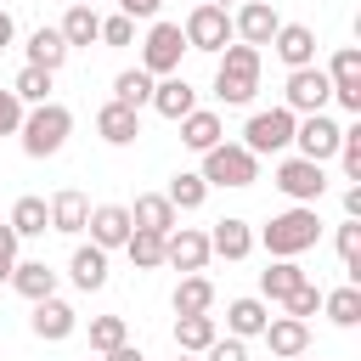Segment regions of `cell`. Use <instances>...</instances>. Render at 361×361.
I'll return each instance as SVG.
<instances>
[{"instance_id": "7bdbcfd3", "label": "cell", "mask_w": 361, "mask_h": 361, "mask_svg": "<svg viewBox=\"0 0 361 361\" xmlns=\"http://www.w3.org/2000/svg\"><path fill=\"white\" fill-rule=\"evenodd\" d=\"M17 243H23V237H17V231L0 220V282H11V265H17Z\"/></svg>"}, {"instance_id": "603a6c76", "label": "cell", "mask_w": 361, "mask_h": 361, "mask_svg": "<svg viewBox=\"0 0 361 361\" xmlns=\"http://www.w3.org/2000/svg\"><path fill=\"white\" fill-rule=\"evenodd\" d=\"M68 276H73V288H79V293L107 288V254H102L96 243H79V248H73V259H68Z\"/></svg>"}, {"instance_id": "44dd1931", "label": "cell", "mask_w": 361, "mask_h": 361, "mask_svg": "<svg viewBox=\"0 0 361 361\" xmlns=\"http://www.w3.org/2000/svg\"><path fill=\"white\" fill-rule=\"evenodd\" d=\"M45 209H51V231H62V237H79L85 220H90V203H85V192H73V186H62Z\"/></svg>"}, {"instance_id": "d590c367", "label": "cell", "mask_w": 361, "mask_h": 361, "mask_svg": "<svg viewBox=\"0 0 361 361\" xmlns=\"http://www.w3.org/2000/svg\"><path fill=\"white\" fill-rule=\"evenodd\" d=\"M11 96H17L23 107H39V102H51V73H45V68H28V62H23V73L11 79Z\"/></svg>"}, {"instance_id": "816d5d0a", "label": "cell", "mask_w": 361, "mask_h": 361, "mask_svg": "<svg viewBox=\"0 0 361 361\" xmlns=\"http://www.w3.org/2000/svg\"><path fill=\"white\" fill-rule=\"evenodd\" d=\"M299 361H305V355H299Z\"/></svg>"}, {"instance_id": "8fae6325", "label": "cell", "mask_w": 361, "mask_h": 361, "mask_svg": "<svg viewBox=\"0 0 361 361\" xmlns=\"http://www.w3.org/2000/svg\"><path fill=\"white\" fill-rule=\"evenodd\" d=\"M322 73H327V85H333V102H338L344 113H361V51H355V45H338Z\"/></svg>"}, {"instance_id": "ee69618b", "label": "cell", "mask_w": 361, "mask_h": 361, "mask_svg": "<svg viewBox=\"0 0 361 361\" xmlns=\"http://www.w3.org/2000/svg\"><path fill=\"white\" fill-rule=\"evenodd\" d=\"M203 361H248V350H243V338H214L203 350Z\"/></svg>"}, {"instance_id": "4316f807", "label": "cell", "mask_w": 361, "mask_h": 361, "mask_svg": "<svg viewBox=\"0 0 361 361\" xmlns=\"http://www.w3.org/2000/svg\"><path fill=\"white\" fill-rule=\"evenodd\" d=\"M310 276H305V265L299 259H271V271H259V299H271V305H282L293 288H305Z\"/></svg>"}, {"instance_id": "f907efd6", "label": "cell", "mask_w": 361, "mask_h": 361, "mask_svg": "<svg viewBox=\"0 0 361 361\" xmlns=\"http://www.w3.org/2000/svg\"><path fill=\"white\" fill-rule=\"evenodd\" d=\"M73 6H96V0H73Z\"/></svg>"}, {"instance_id": "2e32d148", "label": "cell", "mask_w": 361, "mask_h": 361, "mask_svg": "<svg viewBox=\"0 0 361 361\" xmlns=\"http://www.w3.org/2000/svg\"><path fill=\"white\" fill-rule=\"evenodd\" d=\"M259 338L271 344V355H276V361H299V355L310 350V322H293V316H271Z\"/></svg>"}, {"instance_id": "d4e9b609", "label": "cell", "mask_w": 361, "mask_h": 361, "mask_svg": "<svg viewBox=\"0 0 361 361\" xmlns=\"http://www.w3.org/2000/svg\"><path fill=\"white\" fill-rule=\"evenodd\" d=\"M265 322H271V310H265V299L259 293H248V299H231L226 305V327H231V338H259L265 333Z\"/></svg>"}, {"instance_id": "b9f144b4", "label": "cell", "mask_w": 361, "mask_h": 361, "mask_svg": "<svg viewBox=\"0 0 361 361\" xmlns=\"http://www.w3.org/2000/svg\"><path fill=\"white\" fill-rule=\"evenodd\" d=\"M23 113H28V107H23L11 90H0V135H17V130H23Z\"/></svg>"}, {"instance_id": "277c9868", "label": "cell", "mask_w": 361, "mask_h": 361, "mask_svg": "<svg viewBox=\"0 0 361 361\" xmlns=\"http://www.w3.org/2000/svg\"><path fill=\"white\" fill-rule=\"evenodd\" d=\"M197 175H203V186H254L259 180V158L248 147H237V141H220V147L203 152Z\"/></svg>"}, {"instance_id": "ac0fdd59", "label": "cell", "mask_w": 361, "mask_h": 361, "mask_svg": "<svg viewBox=\"0 0 361 361\" xmlns=\"http://www.w3.org/2000/svg\"><path fill=\"white\" fill-rule=\"evenodd\" d=\"M271 51L288 62V73H293V68H310V62H316V28H305V23H282L276 39H271Z\"/></svg>"}, {"instance_id": "60d3db41", "label": "cell", "mask_w": 361, "mask_h": 361, "mask_svg": "<svg viewBox=\"0 0 361 361\" xmlns=\"http://www.w3.org/2000/svg\"><path fill=\"white\" fill-rule=\"evenodd\" d=\"M102 45H113V51H124V45H135V23L118 11V17H102Z\"/></svg>"}, {"instance_id": "ffe728a7", "label": "cell", "mask_w": 361, "mask_h": 361, "mask_svg": "<svg viewBox=\"0 0 361 361\" xmlns=\"http://www.w3.org/2000/svg\"><path fill=\"white\" fill-rule=\"evenodd\" d=\"M180 141H186L192 152H209V147H220V141H226V124H220V113H214V107H192V113L180 118Z\"/></svg>"}, {"instance_id": "c3c4849f", "label": "cell", "mask_w": 361, "mask_h": 361, "mask_svg": "<svg viewBox=\"0 0 361 361\" xmlns=\"http://www.w3.org/2000/svg\"><path fill=\"white\" fill-rule=\"evenodd\" d=\"M209 6H220V11H231V6H243V0H209Z\"/></svg>"}, {"instance_id": "836d02e7", "label": "cell", "mask_w": 361, "mask_h": 361, "mask_svg": "<svg viewBox=\"0 0 361 361\" xmlns=\"http://www.w3.org/2000/svg\"><path fill=\"white\" fill-rule=\"evenodd\" d=\"M152 85H158L152 73H141V68H124V73L113 79V102H118V107H135V113H141V107L152 102Z\"/></svg>"}, {"instance_id": "f6af8a7d", "label": "cell", "mask_w": 361, "mask_h": 361, "mask_svg": "<svg viewBox=\"0 0 361 361\" xmlns=\"http://www.w3.org/2000/svg\"><path fill=\"white\" fill-rule=\"evenodd\" d=\"M158 6H164V0H118V11H124L130 23H135V17H158Z\"/></svg>"}, {"instance_id": "bcb514c9", "label": "cell", "mask_w": 361, "mask_h": 361, "mask_svg": "<svg viewBox=\"0 0 361 361\" xmlns=\"http://www.w3.org/2000/svg\"><path fill=\"white\" fill-rule=\"evenodd\" d=\"M344 220H361V186H344Z\"/></svg>"}, {"instance_id": "3957f363", "label": "cell", "mask_w": 361, "mask_h": 361, "mask_svg": "<svg viewBox=\"0 0 361 361\" xmlns=\"http://www.w3.org/2000/svg\"><path fill=\"white\" fill-rule=\"evenodd\" d=\"M254 90H259V51L254 45H226L220 68H214V96L226 107H243V102H254Z\"/></svg>"}, {"instance_id": "e0dca14e", "label": "cell", "mask_w": 361, "mask_h": 361, "mask_svg": "<svg viewBox=\"0 0 361 361\" xmlns=\"http://www.w3.org/2000/svg\"><path fill=\"white\" fill-rule=\"evenodd\" d=\"M147 107H152L158 118L180 124V118H186V113L197 107V90H192V85H186L180 73H169V79H158V85H152V102H147Z\"/></svg>"}, {"instance_id": "5b68a950", "label": "cell", "mask_w": 361, "mask_h": 361, "mask_svg": "<svg viewBox=\"0 0 361 361\" xmlns=\"http://www.w3.org/2000/svg\"><path fill=\"white\" fill-rule=\"evenodd\" d=\"M180 39H186V51H203V56H220L226 45H231V11H220V6H192L186 11V23H180Z\"/></svg>"}, {"instance_id": "4dcf8cb0", "label": "cell", "mask_w": 361, "mask_h": 361, "mask_svg": "<svg viewBox=\"0 0 361 361\" xmlns=\"http://www.w3.org/2000/svg\"><path fill=\"white\" fill-rule=\"evenodd\" d=\"M62 62H68V39H62L56 28H34V34H28V68L56 73Z\"/></svg>"}, {"instance_id": "f546056e", "label": "cell", "mask_w": 361, "mask_h": 361, "mask_svg": "<svg viewBox=\"0 0 361 361\" xmlns=\"http://www.w3.org/2000/svg\"><path fill=\"white\" fill-rule=\"evenodd\" d=\"M56 34L68 39V51H73V45H96V39H102V17H96V6H68V17L56 23Z\"/></svg>"}, {"instance_id": "7dc6e473", "label": "cell", "mask_w": 361, "mask_h": 361, "mask_svg": "<svg viewBox=\"0 0 361 361\" xmlns=\"http://www.w3.org/2000/svg\"><path fill=\"white\" fill-rule=\"evenodd\" d=\"M107 361H147L135 344H118V350H107Z\"/></svg>"}, {"instance_id": "9a60e30c", "label": "cell", "mask_w": 361, "mask_h": 361, "mask_svg": "<svg viewBox=\"0 0 361 361\" xmlns=\"http://www.w3.org/2000/svg\"><path fill=\"white\" fill-rule=\"evenodd\" d=\"M28 327H34V338H45V344H62V338H73L79 333V310L68 305V299H39L34 305V316H28Z\"/></svg>"}, {"instance_id": "f35d334b", "label": "cell", "mask_w": 361, "mask_h": 361, "mask_svg": "<svg viewBox=\"0 0 361 361\" xmlns=\"http://www.w3.org/2000/svg\"><path fill=\"white\" fill-rule=\"evenodd\" d=\"M338 164H344V175L350 180H361V124H350L344 135H338V152H333Z\"/></svg>"}, {"instance_id": "ab89813d", "label": "cell", "mask_w": 361, "mask_h": 361, "mask_svg": "<svg viewBox=\"0 0 361 361\" xmlns=\"http://www.w3.org/2000/svg\"><path fill=\"white\" fill-rule=\"evenodd\" d=\"M282 305H288V316H293V322H310V316L322 310V288H316V282H305V288H293Z\"/></svg>"}, {"instance_id": "e575fe53", "label": "cell", "mask_w": 361, "mask_h": 361, "mask_svg": "<svg viewBox=\"0 0 361 361\" xmlns=\"http://www.w3.org/2000/svg\"><path fill=\"white\" fill-rule=\"evenodd\" d=\"M164 197L175 203V214H192V209H203V203H209V186H203V175L180 169V175L169 180V192H164Z\"/></svg>"}, {"instance_id": "d6986e66", "label": "cell", "mask_w": 361, "mask_h": 361, "mask_svg": "<svg viewBox=\"0 0 361 361\" xmlns=\"http://www.w3.org/2000/svg\"><path fill=\"white\" fill-rule=\"evenodd\" d=\"M96 135H102L107 147H130V141L141 135V113H135V107H118V102H107V107L96 113Z\"/></svg>"}, {"instance_id": "f1b7e54d", "label": "cell", "mask_w": 361, "mask_h": 361, "mask_svg": "<svg viewBox=\"0 0 361 361\" xmlns=\"http://www.w3.org/2000/svg\"><path fill=\"white\" fill-rule=\"evenodd\" d=\"M214 338H220L214 316H175V350L180 355H203Z\"/></svg>"}, {"instance_id": "484cf974", "label": "cell", "mask_w": 361, "mask_h": 361, "mask_svg": "<svg viewBox=\"0 0 361 361\" xmlns=\"http://www.w3.org/2000/svg\"><path fill=\"white\" fill-rule=\"evenodd\" d=\"M130 226H135V231H158V237H164V231H175V203H169L164 192H141V197H135V209H130Z\"/></svg>"}, {"instance_id": "52a82bcc", "label": "cell", "mask_w": 361, "mask_h": 361, "mask_svg": "<svg viewBox=\"0 0 361 361\" xmlns=\"http://www.w3.org/2000/svg\"><path fill=\"white\" fill-rule=\"evenodd\" d=\"M180 51H186L180 23H152V28H147V39H141V73H152V79L180 73Z\"/></svg>"}, {"instance_id": "83f0119b", "label": "cell", "mask_w": 361, "mask_h": 361, "mask_svg": "<svg viewBox=\"0 0 361 361\" xmlns=\"http://www.w3.org/2000/svg\"><path fill=\"white\" fill-rule=\"evenodd\" d=\"M175 316H209L214 310V282L197 271V276H180V288H175Z\"/></svg>"}, {"instance_id": "8d00e7d4", "label": "cell", "mask_w": 361, "mask_h": 361, "mask_svg": "<svg viewBox=\"0 0 361 361\" xmlns=\"http://www.w3.org/2000/svg\"><path fill=\"white\" fill-rule=\"evenodd\" d=\"M124 254H130L135 271H158V265H164V237H158V231H130Z\"/></svg>"}, {"instance_id": "7a4b0ae2", "label": "cell", "mask_w": 361, "mask_h": 361, "mask_svg": "<svg viewBox=\"0 0 361 361\" xmlns=\"http://www.w3.org/2000/svg\"><path fill=\"white\" fill-rule=\"evenodd\" d=\"M17 135H23V152L28 158H56L68 147V135H73V113L62 102H39V107L23 113V130Z\"/></svg>"}, {"instance_id": "ba28073f", "label": "cell", "mask_w": 361, "mask_h": 361, "mask_svg": "<svg viewBox=\"0 0 361 361\" xmlns=\"http://www.w3.org/2000/svg\"><path fill=\"white\" fill-rule=\"evenodd\" d=\"M237 147H248L254 158L293 147V113H288V107H265V113H254V118L243 124V141H237Z\"/></svg>"}, {"instance_id": "d6a6232c", "label": "cell", "mask_w": 361, "mask_h": 361, "mask_svg": "<svg viewBox=\"0 0 361 361\" xmlns=\"http://www.w3.org/2000/svg\"><path fill=\"white\" fill-rule=\"evenodd\" d=\"M322 310H327V322H333V327H361V288H355V282H344V288L322 293Z\"/></svg>"}, {"instance_id": "6da1fadb", "label": "cell", "mask_w": 361, "mask_h": 361, "mask_svg": "<svg viewBox=\"0 0 361 361\" xmlns=\"http://www.w3.org/2000/svg\"><path fill=\"white\" fill-rule=\"evenodd\" d=\"M316 237H322V214L310 203H293V209L271 214L265 231H259V243H265L271 259H299L305 248H316Z\"/></svg>"}, {"instance_id": "1f68e13d", "label": "cell", "mask_w": 361, "mask_h": 361, "mask_svg": "<svg viewBox=\"0 0 361 361\" xmlns=\"http://www.w3.org/2000/svg\"><path fill=\"white\" fill-rule=\"evenodd\" d=\"M6 226H11L17 237H45V231H51V209H45V197H17Z\"/></svg>"}, {"instance_id": "9c48e42d", "label": "cell", "mask_w": 361, "mask_h": 361, "mask_svg": "<svg viewBox=\"0 0 361 361\" xmlns=\"http://www.w3.org/2000/svg\"><path fill=\"white\" fill-rule=\"evenodd\" d=\"M271 186L282 192V197H293V203H310L316 209V197L327 192V175H322V164H310V158H282L276 164V175H271Z\"/></svg>"}, {"instance_id": "7402d4cb", "label": "cell", "mask_w": 361, "mask_h": 361, "mask_svg": "<svg viewBox=\"0 0 361 361\" xmlns=\"http://www.w3.org/2000/svg\"><path fill=\"white\" fill-rule=\"evenodd\" d=\"M209 254H220V259H248V254H254V231H248V220L226 214V220L209 231Z\"/></svg>"}, {"instance_id": "681fc988", "label": "cell", "mask_w": 361, "mask_h": 361, "mask_svg": "<svg viewBox=\"0 0 361 361\" xmlns=\"http://www.w3.org/2000/svg\"><path fill=\"white\" fill-rule=\"evenodd\" d=\"M175 361H203V355H175Z\"/></svg>"}, {"instance_id": "8992f818", "label": "cell", "mask_w": 361, "mask_h": 361, "mask_svg": "<svg viewBox=\"0 0 361 361\" xmlns=\"http://www.w3.org/2000/svg\"><path fill=\"white\" fill-rule=\"evenodd\" d=\"M327 102H333V85H327V73L310 62V68H293L288 73V85H282V107L293 113V118H310V113H327Z\"/></svg>"}, {"instance_id": "74e56055", "label": "cell", "mask_w": 361, "mask_h": 361, "mask_svg": "<svg viewBox=\"0 0 361 361\" xmlns=\"http://www.w3.org/2000/svg\"><path fill=\"white\" fill-rule=\"evenodd\" d=\"M118 344H130V327H124V316H90V350H118Z\"/></svg>"}, {"instance_id": "5bb4252c", "label": "cell", "mask_w": 361, "mask_h": 361, "mask_svg": "<svg viewBox=\"0 0 361 361\" xmlns=\"http://www.w3.org/2000/svg\"><path fill=\"white\" fill-rule=\"evenodd\" d=\"M85 231H90V243H96L102 254H113V248H124V243H130V231H135V226H130V209H124V203H96V209H90V220H85Z\"/></svg>"}, {"instance_id": "4fadbf2b", "label": "cell", "mask_w": 361, "mask_h": 361, "mask_svg": "<svg viewBox=\"0 0 361 361\" xmlns=\"http://www.w3.org/2000/svg\"><path fill=\"white\" fill-rule=\"evenodd\" d=\"M164 265L197 276V271L209 265V231H197V226H175V231H164Z\"/></svg>"}, {"instance_id": "7c38bea8", "label": "cell", "mask_w": 361, "mask_h": 361, "mask_svg": "<svg viewBox=\"0 0 361 361\" xmlns=\"http://www.w3.org/2000/svg\"><path fill=\"white\" fill-rule=\"evenodd\" d=\"M276 28H282V17H276V6H265V0H243L237 17H231V39H237V45H254V51L271 45Z\"/></svg>"}, {"instance_id": "cb8c5ba5", "label": "cell", "mask_w": 361, "mask_h": 361, "mask_svg": "<svg viewBox=\"0 0 361 361\" xmlns=\"http://www.w3.org/2000/svg\"><path fill=\"white\" fill-rule=\"evenodd\" d=\"M11 288H17L28 305H39V299L56 293V271H51L45 259H17V265H11Z\"/></svg>"}, {"instance_id": "30bf717a", "label": "cell", "mask_w": 361, "mask_h": 361, "mask_svg": "<svg viewBox=\"0 0 361 361\" xmlns=\"http://www.w3.org/2000/svg\"><path fill=\"white\" fill-rule=\"evenodd\" d=\"M338 135H344V124L327 118V113L293 118V147H299V158H310V164H327V158L338 152Z\"/></svg>"}]
</instances>
